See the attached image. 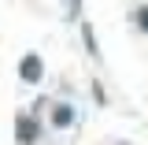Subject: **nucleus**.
Masks as SVG:
<instances>
[{"label": "nucleus", "mask_w": 148, "mask_h": 145, "mask_svg": "<svg viewBox=\"0 0 148 145\" xmlns=\"http://www.w3.org/2000/svg\"><path fill=\"white\" fill-rule=\"evenodd\" d=\"M52 127L56 130L74 127V108H71V104H56V108H52Z\"/></svg>", "instance_id": "3"}, {"label": "nucleus", "mask_w": 148, "mask_h": 145, "mask_svg": "<svg viewBox=\"0 0 148 145\" xmlns=\"http://www.w3.org/2000/svg\"><path fill=\"white\" fill-rule=\"evenodd\" d=\"M137 30L148 34V8H137Z\"/></svg>", "instance_id": "5"}, {"label": "nucleus", "mask_w": 148, "mask_h": 145, "mask_svg": "<svg viewBox=\"0 0 148 145\" xmlns=\"http://www.w3.org/2000/svg\"><path fill=\"white\" fill-rule=\"evenodd\" d=\"M37 138H41L37 119H34V115H18V119H15V142L18 145H34Z\"/></svg>", "instance_id": "2"}, {"label": "nucleus", "mask_w": 148, "mask_h": 145, "mask_svg": "<svg viewBox=\"0 0 148 145\" xmlns=\"http://www.w3.org/2000/svg\"><path fill=\"white\" fill-rule=\"evenodd\" d=\"M78 4H82V0H71V19H78Z\"/></svg>", "instance_id": "6"}, {"label": "nucleus", "mask_w": 148, "mask_h": 145, "mask_svg": "<svg viewBox=\"0 0 148 145\" xmlns=\"http://www.w3.org/2000/svg\"><path fill=\"white\" fill-rule=\"evenodd\" d=\"M82 37H85V49H89L92 60H100V49H96V34H92V26L89 22H82Z\"/></svg>", "instance_id": "4"}, {"label": "nucleus", "mask_w": 148, "mask_h": 145, "mask_svg": "<svg viewBox=\"0 0 148 145\" xmlns=\"http://www.w3.org/2000/svg\"><path fill=\"white\" fill-rule=\"evenodd\" d=\"M18 78H22L26 86H37V82L45 78V63H41L37 52H26L22 60H18Z\"/></svg>", "instance_id": "1"}]
</instances>
